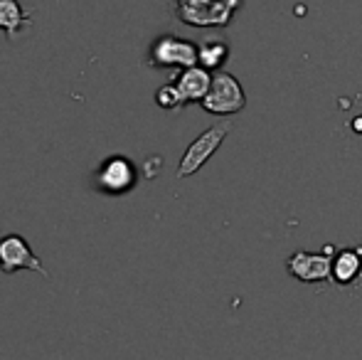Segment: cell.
Here are the masks:
<instances>
[{"label":"cell","mask_w":362,"mask_h":360,"mask_svg":"<svg viewBox=\"0 0 362 360\" xmlns=\"http://www.w3.org/2000/svg\"><path fill=\"white\" fill-rule=\"evenodd\" d=\"M244 0H175V15L192 28H224Z\"/></svg>","instance_id":"6da1fadb"},{"label":"cell","mask_w":362,"mask_h":360,"mask_svg":"<svg viewBox=\"0 0 362 360\" xmlns=\"http://www.w3.org/2000/svg\"><path fill=\"white\" fill-rule=\"evenodd\" d=\"M20 269H30L42 274L45 279H49V272L45 269V265L40 262V257L33 252V247L28 245L23 235H3L0 237V272L3 274H15Z\"/></svg>","instance_id":"8992f818"},{"label":"cell","mask_w":362,"mask_h":360,"mask_svg":"<svg viewBox=\"0 0 362 360\" xmlns=\"http://www.w3.org/2000/svg\"><path fill=\"white\" fill-rule=\"evenodd\" d=\"M244 104H247V96H244L242 84L227 72H219L212 77V87L202 99V109L219 116L237 114V111L244 109Z\"/></svg>","instance_id":"5b68a950"},{"label":"cell","mask_w":362,"mask_h":360,"mask_svg":"<svg viewBox=\"0 0 362 360\" xmlns=\"http://www.w3.org/2000/svg\"><path fill=\"white\" fill-rule=\"evenodd\" d=\"M156 104L165 111H177L180 106H185V99H182L180 89L170 82V84H165V87H160L156 91Z\"/></svg>","instance_id":"7c38bea8"},{"label":"cell","mask_w":362,"mask_h":360,"mask_svg":"<svg viewBox=\"0 0 362 360\" xmlns=\"http://www.w3.org/2000/svg\"><path fill=\"white\" fill-rule=\"evenodd\" d=\"M139 182V170L131 163L126 156L114 153L109 158H104L99 163V168L94 170V178H91V185L96 187L104 195H126L131 192Z\"/></svg>","instance_id":"3957f363"},{"label":"cell","mask_w":362,"mask_h":360,"mask_svg":"<svg viewBox=\"0 0 362 360\" xmlns=\"http://www.w3.org/2000/svg\"><path fill=\"white\" fill-rule=\"evenodd\" d=\"M229 131H232V121H219V124L210 126L207 131H202V134L187 146L185 156H182L180 166H177V178L195 175L197 170L215 156V151L222 146V141L227 139Z\"/></svg>","instance_id":"277c9868"},{"label":"cell","mask_w":362,"mask_h":360,"mask_svg":"<svg viewBox=\"0 0 362 360\" xmlns=\"http://www.w3.org/2000/svg\"><path fill=\"white\" fill-rule=\"evenodd\" d=\"M173 84L180 89L185 104H190V101H200L202 104V99H205L207 91L212 87V77L207 69H202L200 64H197V67L182 69L180 74H175V82Z\"/></svg>","instance_id":"ba28073f"},{"label":"cell","mask_w":362,"mask_h":360,"mask_svg":"<svg viewBox=\"0 0 362 360\" xmlns=\"http://www.w3.org/2000/svg\"><path fill=\"white\" fill-rule=\"evenodd\" d=\"M229 59V45L222 42V40H212V42H205L200 47V67L207 69V72H215V69H222V64Z\"/></svg>","instance_id":"8fae6325"},{"label":"cell","mask_w":362,"mask_h":360,"mask_svg":"<svg viewBox=\"0 0 362 360\" xmlns=\"http://www.w3.org/2000/svg\"><path fill=\"white\" fill-rule=\"evenodd\" d=\"M33 23V15L18 3V0H0V30L8 35V40H15L23 28Z\"/></svg>","instance_id":"30bf717a"},{"label":"cell","mask_w":362,"mask_h":360,"mask_svg":"<svg viewBox=\"0 0 362 360\" xmlns=\"http://www.w3.org/2000/svg\"><path fill=\"white\" fill-rule=\"evenodd\" d=\"M353 129H358V131H362V119H358V121H355V124H353Z\"/></svg>","instance_id":"4fadbf2b"},{"label":"cell","mask_w":362,"mask_h":360,"mask_svg":"<svg viewBox=\"0 0 362 360\" xmlns=\"http://www.w3.org/2000/svg\"><path fill=\"white\" fill-rule=\"evenodd\" d=\"M200 62V47L177 35H160L153 40L148 64L156 69H190Z\"/></svg>","instance_id":"7a4b0ae2"},{"label":"cell","mask_w":362,"mask_h":360,"mask_svg":"<svg viewBox=\"0 0 362 360\" xmlns=\"http://www.w3.org/2000/svg\"><path fill=\"white\" fill-rule=\"evenodd\" d=\"M333 247H325V252H296L288 257L286 269L293 279L305 284H318L333 279Z\"/></svg>","instance_id":"52a82bcc"},{"label":"cell","mask_w":362,"mask_h":360,"mask_svg":"<svg viewBox=\"0 0 362 360\" xmlns=\"http://www.w3.org/2000/svg\"><path fill=\"white\" fill-rule=\"evenodd\" d=\"M362 277V247H348L333 257V279L340 286H353Z\"/></svg>","instance_id":"9c48e42d"}]
</instances>
